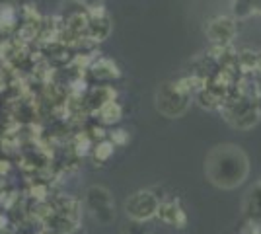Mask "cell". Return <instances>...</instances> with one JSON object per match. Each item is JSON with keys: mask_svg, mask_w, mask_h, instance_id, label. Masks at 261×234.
<instances>
[{"mask_svg": "<svg viewBox=\"0 0 261 234\" xmlns=\"http://www.w3.org/2000/svg\"><path fill=\"white\" fill-rule=\"evenodd\" d=\"M250 174V158L238 145H218L205 158V176L220 190L242 186Z\"/></svg>", "mask_w": 261, "mask_h": 234, "instance_id": "cell-1", "label": "cell"}, {"mask_svg": "<svg viewBox=\"0 0 261 234\" xmlns=\"http://www.w3.org/2000/svg\"><path fill=\"white\" fill-rule=\"evenodd\" d=\"M222 112H224V119L242 131H248L251 127H255L261 119V110L257 98L246 92L244 88H240L236 96L230 94L226 101L222 103Z\"/></svg>", "mask_w": 261, "mask_h": 234, "instance_id": "cell-2", "label": "cell"}, {"mask_svg": "<svg viewBox=\"0 0 261 234\" xmlns=\"http://www.w3.org/2000/svg\"><path fill=\"white\" fill-rule=\"evenodd\" d=\"M193 96V86L189 78L177 80V82H164L156 92V110L164 117H179L187 112Z\"/></svg>", "mask_w": 261, "mask_h": 234, "instance_id": "cell-3", "label": "cell"}, {"mask_svg": "<svg viewBox=\"0 0 261 234\" xmlns=\"http://www.w3.org/2000/svg\"><path fill=\"white\" fill-rule=\"evenodd\" d=\"M158 205H160V199L154 195L152 191L142 190L133 193L129 199L125 201V213L135 223H146L152 217H156Z\"/></svg>", "mask_w": 261, "mask_h": 234, "instance_id": "cell-4", "label": "cell"}, {"mask_svg": "<svg viewBox=\"0 0 261 234\" xmlns=\"http://www.w3.org/2000/svg\"><path fill=\"white\" fill-rule=\"evenodd\" d=\"M86 207L92 213V217L99 224H109L115 219V205L113 197L106 188L101 186H92L86 191Z\"/></svg>", "mask_w": 261, "mask_h": 234, "instance_id": "cell-5", "label": "cell"}, {"mask_svg": "<svg viewBox=\"0 0 261 234\" xmlns=\"http://www.w3.org/2000/svg\"><path fill=\"white\" fill-rule=\"evenodd\" d=\"M236 35V22L228 16H218L207 25V37L217 47H226Z\"/></svg>", "mask_w": 261, "mask_h": 234, "instance_id": "cell-6", "label": "cell"}, {"mask_svg": "<svg viewBox=\"0 0 261 234\" xmlns=\"http://www.w3.org/2000/svg\"><path fill=\"white\" fill-rule=\"evenodd\" d=\"M111 34V20L109 14L103 10V6L88 10L86 20V37L92 41H103Z\"/></svg>", "mask_w": 261, "mask_h": 234, "instance_id": "cell-7", "label": "cell"}, {"mask_svg": "<svg viewBox=\"0 0 261 234\" xmlns=\"http://www.w3.org/2000/svg\"><path fill=\"white\" fill-rule=\"evenodd\" d=\"M115 100V92L108 86H94L84 98V106L88 112H99L108 101Z\"/></svg>", "mask_w": 261, "mask_h": 234, "instance_id": "cell-8", "label": "cell"}, {"mask_svg": "<svg viewBox=\"0 0 261 234\" xmlns=\"http://www.w3.org/2000/svg\"><path fill=\"white\" fill-rule=\"evenodd\" d=\"M156 215L164 223L174 224V226H179V228L185 226V213L181 211V207L177 203H160Z\"/></svg>", "mask_w": 261, "mask_h": 234, "instance_id": "cell-9", "label": "cell"}, {"mask_svg": "<svg viewBox=\"0 0 261 234\" xmlns=\"http://www.w3.org/2000/svg\"><path fill=\"white\" fill-rule=\"evenodd\" d=\"M90 70V74L96 78V80H115V78H119V68L117 65L113 63V61H109V59H98V61H94V65L88 68Z\"/></svg>", "mask_w": 261, "mask_h": 234, "instance_id": "cell-10", "label": "cell"}, {"mask_svg": "<svg viewBox=\"0 0 261 234\" xmlns=\"http://www.w3.org/2000/svg\"><path fill=\"white\" fill-rule=\"evenodd\" d=\"M251 14H261V0H234L236 18H248Z\"/></svg>", "mask_w": 261, "mask_h": 234, "instance_id": "cell-11", "label": "cell"}, {"mask_svg": "<svg viewBox=\"0 0 261 234\" xmlns=\"http://www.w3.org/2000/svg\"><path fill=\"white\" fill-rule=\"evenodd\" d=\"M244 209H246V213L250 217H259L261 215V181L248 193V199H246Z\"/></svg>", "mask_w": 261, "mask_h": 234, "instance_id": "cell-12", "label": "cell"}, {"mask_svg": "<svg viewBox=\"0 0 261 234\" xmlns=\"http://www.w3.org/2000/svg\"><path fill=\"white\" fill-rule=\"evenodd\" d=\"M99 115H101V121L103 123H115V121H119L121 119V108H119V103L117 101H108L101 110H99Z\"/></svg>", "mask_w": 261, "mask_h": 234, "instance_id": "cell-13", "label": "cell"}, {"mask_svg": "<svg viewBox=\"0 0 261 234\" xmlns=\"http://www.w3.org/2000/svg\"><path fill=\"white\" fill-rule=\"evenodd\" d=\"M111 152H113V145H108V143H103V145H99L96 148V156H98L99 160H106Z\"/></svg>", "mask_w": 261, "mask_h": 234, "instance_id": "cell-14", "label": "cell"}, {"mask_svg": "<svg viewBox=\"0 0 261 234\" xmlns=\"http://www.w3.org/2000/svg\"><path fill=\"white\" fill-rule=\"evenodd\" d=\"M80 6H84L86 10H94V8H99L103 6V0H76Z\"/></svg>", "mask_w": 261, "mask_h": 234, "instance_id": "cell-15", "label": "cell"}, {"mask_svg": "<svg viewBox=\"0 0 261 234\" xmlns=\"http://www.w3.org/2000/svg\"><path fill=\"white\" fill-rule=\"evenodd\" d=\"M255 90H257V94L261 96V72H257V78H255Z\"/></svg>", "mask_w": 261, "mask_h": 234, "instance_id": "cell-16", "label": "cell"}]
</instances>
